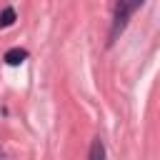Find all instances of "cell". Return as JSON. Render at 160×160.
<instances>
[{"label": "cell", "mask_w": 160, "mask_h": 160, "mask_svg": "<svg viewBox=\"0 0 160 160\" xmlns=\"http://www.w3.org/2000/svg\"><path fill=\"white\" fill-rule=\"evenodd\" d=\"M88 160H105V145H102V140H100V138H95V140H92Z\"/></svg>", "instance_id": "cell-2"}, {"label": "cell", "mask_w": 160, "mask_h": 160, "mask_svg": "<svg viewBox=\"0 0 160 160\" xmlns=\"http://www.w3.org/2000/svg\"><path fill=\"white\" fill-rule=\"evenodd\" d=\"M12 22H15V10L12 8H5L0 12V28H10Z\"/></svg>", "instance_id": "cell-3"}, {"label": "cell", "mask_w": 160, "mask_h": 160, "mask_svg": "<svg viewBox=\"0 0 160 160\" xmlns=\"http://www.w3.org/2000/svg\"><path fill=\"white\" fill-rule=\"evenodd\" d=\"M25 58H28V50H25V48H10L2 60H5L8 65H20V62H25Z\"/></svg>", "instance_id": "cell-1"}, {"label": "cell", "mask_w": 160, "mask_h": 160, "mask_svg": "<svg viewBox=\"0 0 160 160\" xmlns=\"http://www.w3.org/2000/svg\"><path fill=\"white\" fill-rule=\"evenodd\" d=\"M125 2H128V8H130V12H135V10H138V8H140V5L145 2V0H125Z\"/></svg>", "instance_id": "cell-4"}]
</instances>
